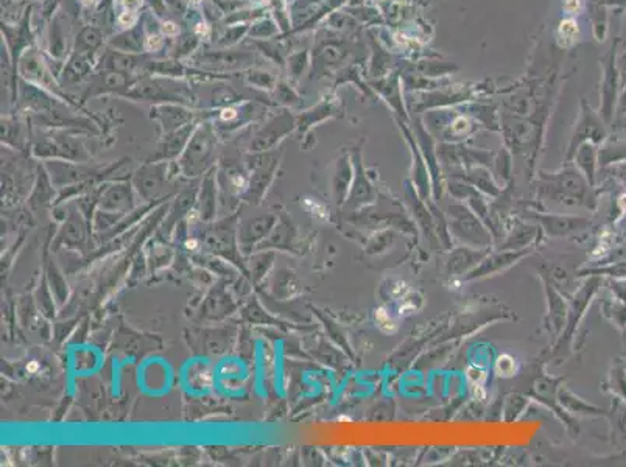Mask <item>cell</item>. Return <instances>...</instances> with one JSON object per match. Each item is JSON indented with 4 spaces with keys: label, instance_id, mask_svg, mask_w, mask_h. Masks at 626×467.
Returning <instances> with one entry per match:
<instances>
[{
    "label": "cell",
    "instance_id": "6da1fadb",
    "mask_svg": "<svg viewBox=\"0 0 626 467\" xmlns=\"http://www.w3.org/2000/svg\"><path fill=\"white\" fill-rule=\"evenodd\" d=\"M594 186L578 171H564L554 176L541 188V197L544 201L558 203L563 206H583L594 210L596 208V197Z\"/></svg>",
    "mask_w": 626,
    "mask_h": 467
},
{
    "label": "cell",
    "instance_id": "7a4b0ae2",
    "mask_svg": "<svg viewBox=\"0 0 626 467\" xmlns=\"http://www.w3.org/2000/svg\"><path fill=\"white\" fill-rule=\"evenodd\" d=\"M446 217L449 230L460 241L472 248H480V250H488L491 245V232L469 206L464 203H453L449 206Z\"/></svg>",
    "mask_w": 626,
    "mask_h": 467
},
{
    "label": "cell",
    "instance_id": "3957f363",
    "mask_svg": "<svg viewBox=\"0 0 626 467\" xmlns=\"http://www.w3.org/2000/svg\"><path fill=\"white\" fill-rule=\"evenodd\" d=\"M256 56L245 50H211L193 56V64L199 69L211 72H233V70H248L252 67Z\"/></svg>",
    "mask_w": 626,
    "mask_h": 467
},
{
    "label": "cell",
    "instance_id": "277c9868",
    "mask_svg": "<svg viewBox=\"0 0 626 467\" xmlns=\"http://www.w3.org/2000/svg\"><path fill=\"white\" fill-rule=\"evenodd\" d=\"M17 74L19 78L27 80L28 83H33L39 87H45V89L53 91L58 87L55 78L50 72V69L47 67L44 58L41 56L39 50L36 47H28L17 61Z\"/></svg>",
    "mask_w": 626,
    "mask_h": 467
},
{
    "label": "cell",
    "instance_id": "5b68a950",
    "mask_svg": "<svg viewBox=\"0 0 626 467\" xmlns=\"http://www.w3.org/2000/svg\"><path fill=\"white\" fill-rule=\"evenodd\" d=\"M528 252L530 251L527 250V248H525V250H504V251L500 250L495 254L488 252L486 257L483 259L469 274L464 276V281L480 279V277L497 274V273H500V271L510 268L511 265L519 262V260H521L525 254H528Z\"/></svg>",
    "mask_w": 626,
    "mask_h": 467
},
{
    "label": "cell",
    "instance_id": "8992f818",
    "mask_svg": "<svg viewBox=\"0 0 626 467\" xmlns=\"http://www.w3.org/2000/svg\"><path fill=\"white\" fill-rule=\"evenodd\" d=\"M488 250H480V248L462 246L455 248L451 251L446 260V271L449 276H466L474 270L483 259L486 257Z\"/></svg>",
    "mask_w": 626,
    "mask_h": 467
},
{
    "label": "cell",
    "instance_id": "52a82bcc",
    "mask_svg": "<svg viewBox=\"0 0 626 467\" xmlns=\"http://www.w3.org/2000/svg\"><path fill=\"white\" fill-rule=\"evenodd\" d=\"M598 283H600V276H592L586 283H584L580 292H578L574 303H572V307L569 309V319H567V324H569V326L564 329L563 343H565L572 335H574L575 329L578 327V323H580L581 316L584 315V310H586L590 299H592L594 294L596 293Z\"/></svg>",
    "mask_w": 626,
    "mask_h": 467
},
{
    "label": "cell",
    "instance_id": "ba28073f",
    "mask_svg": "<svg viewBox=\"0 0 626 467\" xmlns=\"http://www.w3.org/2000/svg\"><path fill=\"white\" fill-rule=\"evenodd\" d=\"M102 67L105 70H116V72L133 75L138 69H144L149 63V58L142 53H127L109 49L103 53Z\"/></svg>",
    "mask_w": 626,
    "mask_h": 467
},
{
    "label": "cell",
    "instance_id": "9c48e42d",
    "mask_svg": "<svg viewBox=\"0 0 626 467\" xmlns=\"http://www.w3.org/2000/svg\"><path fill=\"white\" fill-rule=\"evenodd\" d=\"M537 220H541V226L550 237H567L589 224L586 218L572 215H539Z\"/></svg>",
    "mask_w": 626,
    "mask_h": 467
},
{
    "label": "cell",
    "instance_id": "30bf717a",
    "mask_svg": "<svg viewBox=\"0 0 626 467\" xmlns=\"http://www.w3.org/2000/svg\"><path fill=\"white\" fill-rule=\"evenodd\" d=\"M96 53H76L74 52L63 70V78L69 83H80L92 76L96 67Z\"/></svg>",
    "mask_w": 626,
    "mask_h": 467
},
{
    "label": "cell",
    "instance_id": "8fae6325",
    "mask_svg": "<svg viewBox=\"0 0 626 467\" xmlns=\"http://www.w3.org/2000/svg\"><path fill=\"white\" fill-rule=\"evenodd\" d=\"M145 41H147L145 27H140V23H138V25L128 28V30L119 33L117 36L111 38L108 44L111 49L119 52L144 53L147 50Z\"/></svg>",
    "mask_w": 626,
    "mask_h": 467
},
{
    "label": "cell",
    "instance_id": "7c38bea8",
    "mask_svg": "<svg viewBox=\"0 0 626 467\" xmlns=\"http://www.w3.org/2000/svg\"><path fill=\"white\" fill-rule=\"evenodd\" d=\"M139 78H133L131 75L116 72V70H102L96 78L91 81L92 89H102L103 92L108 91H120L131 87Z\"/></svg>",
    "mask_w": 626,
    "mask_h": 467
},
{
    "label": "cell",
    "instance_id": "4fadbf2b",
    "mask_svg": "<svg viewBox=\"0 0 626 467\" xmlns=\"http://www.w3.org/2000/svg\"><path fill=\"white\" fill-rule=\"evenodd\" d=\"M103 45V34L97 27L87 25L83 28L76 36L75 49L76 53H97Z\"/></svg>",
    "mask_w": 626,
    "mask_h": 467
},
{
    "label": "cell",
    "instance_id": "5bb4252c",
    "mask_svg": "<svg viewBox=\"0 0 626 467\" xmlns=\"http://www.w3.org/2000/svg\"><path fill=\"white\" fill-rule=\"evenodd\" d=\"M584 139H592L595 142L603 140L605 139V129L603 125H600V122H596L595 119H584L583 123L578 128V131L574 138V144H572V151H574L575 145L581 144Z\"/></svg>",
    "mask_w": 626,
    "mask_h": 467
},
{
    "label": "cell",
    "instance_id": "9a60e30c",
    "mask_svg": "<svg viewBox=\"0 0 626 467\" xmlns=\"http://www.w3.org/2000/svg\"><path fill=\"white\" fill-rule=\"evenodd\" d=\"M49 52H50V55L53 58H58V60H61V58L66 56V52H67L66 38H64L61 23H60V19H58V17H55V19H53L52 27H50Z\"/></svg>",
    "mask_w": 626,
    "mask_h": 467
},
{
    "label": "cell",
    "instance_id": "2e32d148",
    "mask_svg": "<svg viewBox=\"0 0 626 467\" xmlns=\"http://www.w3.org/2000/svg\"><path fill=\"white\" fill-rule=\"evenodd\" d=\"M595 149L592 145H583L580 150H578L576 155V161L578 165H580L584 178L589 181L590 186H595Z\"/></svg>",
    "mask_w": 626,
    "mask_h": 467
},
{
    "label": "cell",
    "instance_id": "e0dca14e",
    "mask_svg": "<svg viewBox=\"0 0 626 467\" xmlns=\"http://www.w3.org/2000/svg\"><path fill=\"white\" fill-rule=\"evenodd\" d=\"M535 235L536 228L533 226L519 228L512 232L511 237H508L506 243L504 245V250H525V248L535 240Z\"/></svg>",
    "mask_w": 626,
    "mask_h": 467
},
{
    "label": "cell",
    "instance_id": "ac0fdd59",
    "mask_svg": "<svg viewBox=\"0 0 626 467\" xmlns=\"http://www.w3.org/2000/svg\"><path fill=\"white\" fill-rule=\"evenodd\" d=\"M245 80L250 83L251 86L261 87V89H267V91L274 89L277 85L273 74H270V72H267V70H262V69H248L245 72Z\"/></svg>",
    "mask_w": 626,
    "mask_h": 467
},
{
    "label": "cell",
    "instance_id": "d6986e66",
    "mask_svg": "<svg viewBox=\"0 0 626 467\" xmlns=\"http://www.w3.org/2000/svg\"><path fill=\"white\" fill-rule=\"evenodd\" d=\"M248 34H250L251 39H270L277 34V25L270 17H262V19L252 23Z\"/></svg>",
    "mask_w": 626,
    "mask_h": 467
},
{
    "label": "cell",
    "instance_id": "ffe728a7",
    "mask_svg": "<svg viewBox=\"0 0 626 467\" xmlns=\"http://www.w3.org/2000/svg\"><path fill=\"white\" fill-rule=\"evenodd\" d=\"M584 274L590 276H609L612 279H625L626 281V260H618V262H612L611 265L601 268H592L583 271Z\"/></svg>",
    "mask_w": 626,
    "mask_h": 467
},
{
    "label": "cell",
    "instance_id": "44dd1931",
    "mask_svg": "<svg viewBox=\"0 0 626 467\" xmlns=\"http://www.w3.org/2000/svg\"><path fill=\"white\" fill-rule=\"evenodd\" d=\"M250 27L251 25H248V23H239V25L229 27L228 30L224 32L223 36L218 39V45L220 47L235 45L239 41H241V38H244L245 34H248V32H250Z\"/></svg>",
    "mask_w": 626,
    "mask_h": 467
},
{
    "label": "cell",
    "instance_id": "7402d4cb",
    "mask_svg": "<svg viewBox=\"0 0 626 467\" xmlns=\"http://www.w3.org/2000/svg\"><path fill=\"white\" fill-rule=\"evenodd\" d=\"M198 44H199V39H198L197 33L182 34V36L178 39V45H176L175 58L188 56L195 49H197Z\"/></svg>",
    "mask_w": 626,
    "mask_h": 467
},
{
    "label": "cell",
    "instance_id": "603a6c76",
    "mask_svg": "<svg viewBox=\"0 0 626 467\" xmlns=\"http://www.w3.org/2000/svg\"><path fill=\"white\" fill-rule=\"evenodd\" d=\"M303 69H304L303 53H296V55H292L288 58V72H290L292 76L298 78L301 72H303Z\"/></svg>",
    "mask_w": 626,
    "mask_h": 467
},
{
    "label": "cell",
    "instance_id": "cb8c5ba5",
    "mask_svg": "<svg viewBox=\"0 0 626 467\" xmlns=\"http://www.w3.org/2000/svg\"><path fill=\"white\" fill-rule=\"evenodd\" d=\"M145 2L149 3V7L158 17H164L165 13H167V3H165V0H145Z\"/></svg>",
    "mask_w": 626,
    "mask_h": 467
},
{
    "label": "cell",
    "instance_id": "d4e9b609",
    "mask_svg": "<svg viewBox=\"0 0 626 467\" xmlns=\"http://www.w3.org/2000/svg\"><path fill=\"white\" fill-rule=\"evenodd\" d=\"M612 290L617 294V299L622 301V303L626 304V281L625 279H614L611 283Z\"/></svg>",
    "mask_w": 626,
    "mask_h": 467
},
{
    "label": "cell",
    "instance_id": "484cf974",
    "mask_svg": "<svg viewBox=\"0 0 626 467\" xmlns=\"http://www.w3.org/2000/svg\"><path fill=\"white\" fill-rule=\"evenodd\" d=\"M161 32H162L164 36L175 38V36H178L180 28H178V25H176L175 22H164L162 27H161Z\"/></svg>",
    "mask_w": 626,
    "mask_h": 467
},
{
    "label": "cell",
    "instance_id": "4316f807",
    "mask_svg": "<svg viewBox=\"0 0 626 467\" xmlns=\"http://www.w3.org/2000/svg\"><path fill=\"white\" fill-rule=\"evenodd\" d=\"M123 11H131V13H138L142 7V0H120Z\"/></svg>",
    "mask_w": 626,
    "mask_h": 467
},
{
    "label": "cell",
    "instance_id": "83f0119b",
    "mask_svg": "<svg viewBox=\"0 0 626 467\" xmlns=\"http://www.w3.org/2000/svg\"><path fill=\"white\" fill-rule=\"evenodd\" d=\"M237 116H239V112L235 108H233V106H226V108H223L220 111V119L223 122H231L234 119H237Z\"/></svg>",
    "mask_w": 626,
    "mask_h": 467
},
{
    "label": "cell",
    "instance_id": "f1b7e54d",
    "mask_svg": "<svg viewBox=\"0 0 626 467\" xmlns=\"http://www.w3.org/2000/svg\"><path fill=\"white\" fill-rule=\"evenodd\" d=\"M38 368H39V365L36 362H32V363L27 365V371L28 372H36Z\"/></svg>",
    "mask_w": 626,
    "mask_h": 467
},
{
    "label": "cell",
    "instance_id": "f546056e",
    "mask_svg": "<svg viewBox=\"0 0 626 467\" xmlns=\"http://www.w3.org/2000/svg\"><path fill=\"white\" fill-rule=\"evenodd\" d=\"M186 246L188 248V250H195V248L198 246V243H197V240H187Z\"/></svg>",
    "mask_w": 626,
    "mask_h": 467
},
{
    "label": "cell",
    "instance_id": "4dcf8cb0",
    "mask_svg": "<svg viewBox=\"0 0 626 467\" xmlns=\"http://www.w3.org/2000/svg\"><path fill=\"white\" fill-rule=\"evenodd\" d=\"M188 2H192V3H198L199 0H188Z\"/></svg>",
    "mask_w": 626,
    "mask_h": 467
},
{
    "label": "cell",
    "instance_id": "1f68e13d",
    "mask_svg": "<svg viewBox=\"0 0 626 467\" xmlns=\"http://www.w3.org/2000/svg\"><path fill=\"white\" fill-rule=\"evenodd\" d=\"M623 131H625V134H626V122H625V127H623Z\"/></svg>",
    "mask_w": 626,
    "mask_h": 467
}]
</instances>
